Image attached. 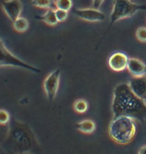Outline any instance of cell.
<instances>
[{
  "label": "cell",
  "mask_w": 146,
  "mask_h": 154,
  "mask_svg": "<svg viewBox=\"0 0 146 154\" xmlns=\"http://www.w3.org/2000/svg\"><path fill=\"white\" fill-rule=\"evenodd\" d=\"M10 121V114L5 109H0V125H6Z\"/></svg>",
  "instance_id": "17"
},
{
  "label": "cell",
  "mask_w": 146,
  "mask_h": 154,
  "mask_svg": "<svg viewBox=\"0 0 146 154\" xmlns=\"http://www.w3.org/2000/svg\"><path fill=\"white\" fill-rule=\"evenodd\" d=\"M73 109L76 113H85L88 109V103L84 99H77L73 103Z\"/></svg>",
  "instance_id": "14"
},
{
  "label": "cell",
  "mask_w": 146,
  "mask_h": 154,
  "mask_svg": "<svg viewBox=\"0 0 146 154\" xmlns=\"http://www.w3.org/2000/svg\"><path fill=\"white\" fill-rule=\"evenodd\" d=\"M128 84L133 93L146 102V75L133 77Z\"/></svg>",
  "instance_id": "9"
},
{
  "label": "cell",
  "mask_w": 146,
  "mask_h": 154,
  "mask_svg": "<svg viewBox=\"0 0 146 154\" xmlns=\"http://www.w3.org/2000/svg\"><path fill=\"white\" fill-rule=\"evenodd\" d=\"M111 110L113 117L126 115L140 122L146 120V102L133 93L128 83H120L115 86Z\"/></svg>",
  "instance_id": "1"
},
{
  "label": "cell",
  "mask_w": 146,
  "mask_h": 154,
  "mask_svg": "<svg viewBox=\"0 0 146 154\" xmlns=\"http://www.w3.org/2000/svg\"><path fill=\"white\" fill-rule=\"evenodd\" d=\"M104 1L105 0H92V7L95 9H99Z\"/></svg>",
  "instance_id": "20"
},
{
  "label": "cell",
  "mask_w": 146,
  "mask_h": 154,
  "mask_svg": "<svg viewBox=\"0 0 146 154\" xmlns=\"http://www.w3.org/2000/svg\"><path fill=\"white\" fill-rule=\"evenodd\" d=\"M13 28L15 29V31L19 32V33H23L28 30L29 28V22L26 18L24 17H19L18 19H16L13 22Z\"/></svg>",
  "instance_id": "13"
},
{
  "label": "cell",
  "mask_w": 146,
  "mask_h": 154,
  "mask_svg": "<svg viewBox=\"0 0 146 154\" xmlns=\"http://www.w3.org/2000/svg\"><path fill=\"white\" fill-rule=\"evenodd\" d=\"M129 58L122 52H115L108 59V66L115 72H121L127 68Z\"/></svg>",
  "instance_id": "8"
},
{
  "label": "cell",
  "mask_w": 146,
  "mask_h": 154,
  "mask_svg": "<svg viewBox=\"0 0 146 154\" xmlns=\"http://www.w3.org/2000/svg\"><path fill=\"white\" fill-rule=\"evenodd\" d=\"M108 134L115 143L121 145L130 143L136 134V120L126 115L113 117L108 127Z\"/></svg>",
  "instance_id": "2"
},
{
  "label": "cell",
  "mask_w": 146,
  "mask_h": 154,
  "mask_svg": "<svg viewBox=\"0 0 146 154\" xmlns=\"http://www.w3.org/2000/svg\"><path fill=\"white\" fill-rule=\"evenodd\" d=\"M73 13L79 19L87 21V22H101L105 20V14L99 9L95 8H80L75 9Z\"/></svg>",
  "instance_id": "6"
},
{
  "label": "cell",
  "mask_w": 146,
  "mask_h": 154,
  "mask_svg": "<svg viewBox=\"0 0 146 154\" xmlns=\"http://www.w3.org/2000/svg\"><path fill=\"white\" fill-rule=\"evenodd\" d=\"M55 15L58 20V22H63L67 19L68 17V11L61 10V9H55Z\"/></svg>",
  "instance_id": "19"
},
{
  "label": "cell",
  "mask_w": 146,
  "mask_h": 154,
  "mask_svg": "<svg viewBox=\"0 0 146 154\" xmlns=\"http://www.w3.org/2000/svg\"><path fill=\"white\" fill-rule=\"evenodd\" d=\"M60 69H55L49 73L43 82V88H44L45 94L50 101H53L57 95L59 84H60Z\"/></svg>",
  "instance_id": "5"
},
{
  "label": "cell",
  "mask_w": 146,
  "mask_h": 154,
  "mask_svg": "<svg viewBox=\"0 0 146 154\" xmlns=\"http://www.w3.org/2000/svg\"><path fill=\"white\" fill-rule=\"evenodd\" d=\"M138 154H146V145L140 147V149L138 150Z\"/></svg>",
  "instance_id": "21"
},
{
  "label": "cell",
  "mask_w": 146,
  "mask_h": 154,
  "mask_svg": "<svg viewBox=\"0 0 146 154\" xmlns=\"http://www.w3.org/2000/svg\"><path fill=\"white\" fill-rule=\"evenodd\" d=\"M17 67V68H22L25 70H28L31 72L39 73L40 69L37 67L31 65V64L25 62V61L21 60L20 58L12 53L9 49L6 47L3 40L0 38V67Z\"/></svg>",
  "instance_id": "4"
},
{
  "label": "cell",
  "mask_w": 146,
  "mask_h": 154,
  "mask_svg": "<svg viewBox=\"0 0 146 154\" xmlns=\"http://www.w3.org/2000/svg\"><path fill=\"white\" fill-rule=\"evenodd\" d=\"M2 9L12 22L20 17L23 10V5L20 0H4L2 2Z\"/></svg>",
  "instance_id": "7"
},
{
  "label": "cell",
  "mask_w": 146,
  "mask_h": 154,
  "mask_svg": "<svg viewBox=\"0 0 146 154\" xmlns=\"http://www.w3.org/2000/svg\"><path fill=\"white\" fill-rule=\"evenodd\" d=\"M136 38L140 42H146V27H139L136 30Z\"/></svg>",
  "instance_id": "18"
},
{
  "label": "cell",
  "mask_w": 146,
  "mask_h": 154,
  "mask_svg": "<svg viewBox=\"0 0 146 154\" xmlns=\"http://www.w3.org/2000/svg\"><path fill=\"white\" fill-rule=\"evenodd\" d=\"M77 129L84 134H92L96 129L95 122L91 119H84L76 124Z\"/></svg>",
  "instance_id": "11"
},
{
  "label": "cell",
  "mask_w": 146,
  "mask_h": 154,
  "mask_svg": "<svg viewBox=\"0 0 146 154\" xmlns=\"http://www.w3.org/2000/svg\"><path fill=\"white\" fill-rule=\"evenodd\" d=\"M144 9H146V6L137 4L131 0H114L112 11L110 14V25L119 20L132 17L138 11Z\"/></svg>",
  "instance_id": "3"
},
{
  "label": "cell",
  "mask_w": 146,
  "mask_h": 154,
  "mask_svg": "<svg viewBox=\"0 0 146 154\" xmlns=\"http://www.w3.org/2000/svg\"><path fill=\"white\" fill-rule=\"evenodd\" d=\"M54 5L56 9H61V10L69 11L73 6L72 0H55Z\"/></svg>",
  "instance_id": "15"
},
{
  "label": "cell",
  "mask_w": 146,
  "mask_h": 154,
  "mask_svg": "<svg viewBox=\"0 0 146 154\" xmlns=\"http://www.w3.org/2000/svg\"><path fill=\"white\" fill-rule=\"evenodd\" d=\"M127 70L133 77H140L146 74V65L138 58H129Z\"/></svg>",
  "instance_id": "10"
},
{
  "label": "cell",
  "mask_w": 146,
  "mask_h": 154,
  "mask_svg": "<svg viewBox=\"0 0 146 154\" xmlns=\"http://www.w3.org/2000/svg\"><path fill=\"white\" fill-rule=\"evenodd\" d=\"M38 19L42 20L45 24H47L49 26H55L58 23V20L55 15V9H47V11L45 12L42 16L38 17Z\"/></svg>",
  "instance_id": "12"
},
{
  "label": "cell",
  "mask_w": 146,
  "mask_h": 154,
  "mask_svg": "<svg viewBox=\"0 0 146 154\" xmlns=\"http://www.w3.org/2000/svg\"><path fill=\"white\" fill-rule=\"evenodd\" d=\"M31 5L41 9H50L52 0H31Z\"/></svg>",
  "instance_id": "16"
}]
</instances>
